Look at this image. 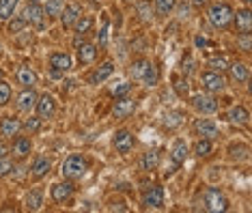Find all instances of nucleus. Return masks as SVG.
<instances>
[{"instance_id":"nucleus-32","label":"nucleus","mask_w":252,"mask_h":213,"mask_svg":"<svg viewBox=\"0 0 252 213\" xmlns=\"http://www.w3.org/2000/svg\"><path fill=\"white\" fill-rule=\"evenodd\" d=\"M63 9H65V2H63V0H48V2H45V7H43V11H45V15H48V17L61 15Z\"/></svg>"},{"instance_id":"nucleus-17","label":"nucleus","mask_w":252,"mask_h":213,"mask_svg":"<svg viewBox=\"0 0 252 213\" xmlns=\"http://www.w3.org/2000/svg\"><path fill=\"white\" fill-rule=\"evenodd\" d=\"M52 198L56 200V203H65V200H69L73 196V185L69 181H65V183H54L52 185Z\"/></svg>"},{"instance_id":"nucleus-49","label":"nucleus","mask_w":252,"mask_h":213,"mask_svg":"<svg viewBox=\"0 0 252 213\" xmlns=\"http://www.w3.org/2000/svg\"><path fill=\"white\" fill-rule=\"evenodd\" d=\"M242 2H244V4H250V2H252V0H242Z\"/></svg>"},{"instance_id":"nucleus-33","label":"nucleus","mask_w":252,"mask_h":213,"mask_svg":"<svg viewBox=\"0 0 252 213\" xmlns=\"http://www.w3.org/2000/svg\"><path fill=\"white\" fill-rule=\"evenodd\" d=\"M158 80H159L158 69L153 67V65H149V67H147V71H145V76L140 78V82L145 84V86H156V84H158Z\"/></svg>"},{"instance_id":"nucleus-42","label":"nucleus","mask_w":252,"mask_h":213,"mask_svg":"<svg viewBox=\"0 0 252 213\" xmlns=\"http://www.w3.org/2000/svg\"><path fill=\"white\" fill-rule=\"evenodd\" d=\"M108 43V20H104V28L99 32V45H106Z\"/></svg>"},{"instance_id":"nucleus-15","label":"nucleus","mask_w":252,"mask_h":213,"mask_svg":"<svg viewBox=\"0 0 252 213\" xmlns=\"http://www.w3.org/2000/svg\"><path fill=\"white\" fill-rule=\"evenodd\" d=\"M233 20H235V26H237V30L242 32V34H250L252 32V13H250L248 9L233 13Z\"/></svg>"},{"instance_id":"nucleus-47","label":"nucleus","mask_w":252,"mask_h":213,"mask_svg":"<svg viewBox=\"0 0 252 213\" xmlns=\"http://www.w3.org/2000/svg\"><path fill=\"white\" fill-rule=\"evenodd\" d=\"M209 0H192V4L194 7H205V4H207Z\"/></svg>"},{"instance_id":"nucleus-6","label":"nucleus","mask_w":252,"mask_h":213,"mask_svg":"<svg viewBox=\"0 0 252 213\" xmlns=\"http://www.w3.org/2000/svg\"><path fill=\"white\" fill-rule=\"evenodd\" d=\"M162 205H164V189L159 185L149 187L145 192V196H142V207L145 209H158Z\"/></svg>"},{"instance_id":"nucleus-41","label":"nucleus","mask_w":252,"mask_h":213,"mask_svg":"<svg viewBox=\"0 0 252 213\" xmlns=\"http://www.w3.org/2000/svg\"><path fill=\"white\" fill-rule=\"evenodd\" d=\"M179 123H181L179 114H170V117H166V127H177Z\"/></svg>"},{"instance_id":"nucleus-27","label":"nucleus","mask_w":252,"mask_h":213,"mask_svg":"<svg viewBox=\"0 0 252 213\" xmlns=\"http://www.w3.org/2000/svg\"><path fill=\"white\" fill-rule=\"evenodd\" d=\"M18 2H20V0H0V20H2V22L11 20V17H13L15 7H18Z\"/></svg>"},{"instance_id":"nucleus-40","label":"nucleus","mask_w":252,"mask_h":213,"mask_svg":"<svg viewBox=\"0 0 252 213\" xmlns=\"http://www.w3.org/2000/svg\"><path fill=\"white\" fill-rule=\"evenodd\" d=\"M11 170H13V164H11V159L0 157V179H4V177H7Z\"/></svg>"},{"instance_id":"nucleus-46","label":"nucleus","mask_w":252,"mask_h":213,"mask_svg":"<svg viewBox=\"0 0 252 213\" xmlns=\"http://www.w3.org/2000/svg\"><path fill=\"white\" fill-rule=\"evenodd\" d=\"M11 153V149L7 147V145H4V142L2 140H0V157H7V155Z\"/></svg>"},{"instance_id":"nucleus-44","label":"nucleus","mask_w":252,"mask_h":213,"mask_svg":"<svg viewBox=\"0 0 252 213\" xmlns=\"http://www.w3.org/2000/svg\"><path fill=\"white\" fill-rule=\"evenodd\" d=\"M140 15H142V20H145V22L151 20V13H149V2H142L140 4Z\"/></svg>"},{"instance_id":"nucleus-18","label":"nucleus","mask_w":252,"mask_h":213,"mask_svg":"<svg viewBox=\"0 0 252 213\" xmlns=\"http://www.w3.org/2000/svg\"><path fill=\"white\" fill-rule=\"evenodd\" d=\"M37 93L32 89H26L24 93H20V97H18V110H22V112H31L32 108L37 106Z\"/></svg>"},{"instance_id":"nucleus-21","label":"nucleus","mask_w":252,"mask_h":213,"mask_svg":"<svg viewBox=\"0 0 252 213\" xmlns=\"http://www.w3.org/2000/svg\"><path fill=\"white\" fill-rule=\"evenodd\" d=\"M112 71H114V65H112V62H104V65H101L99 69H95V71L91 73L89 82H91V84H101V82H106V80L112 76Z\"/></svg>"},{"instance_id":"nucleus-50","label":"nucleus","mask_w":252,"mask_h":213,"mask_svg":"<svg viewBox=\"0 0 252 213\" xmlns=\"http://www.w3.org/2000/svg\"><path fill=\"white\" fill-rule=\"evenodd\" d=\"M0 80H2V71H0Z\"/></svg>"},{"instance_id":"nucleus-31","label":"nucleus","mask_w":252,"mask_h":213,"mask_svg":"<svg viewBox=\"0 0 252 213\" xmlns=\"http://www.w3.org/2000/svg\"><path fill=\"white\" fill-rule=\"evenodd\" d=\"M211 140H207V138H200V140L194 145V155L196 157H209L211 155Z\"/></svg>"},{"instance_id":"nucleus-26","label":"nucleus","mask_w":252,"mask_h":213,"mask_svg":"<svg viewBox=\"0 0 252 213\" xmlns=\"http://www.w3.org/2000/svg\"><path fill=\"white\" fill-rule=\"evenodd\" d=\"M140 164H142V170H147V172L156 170V168H158V164H159V153L156 151V149H153V151H147Z\"/></svg>"},{"instance_id":"nucleus-3","label":"nucleus","mask_w":252,"mask_h":213,"mask_svg":"<svg viewBox=\"0 0 252 213\" xmlns=\"http://www.w3.org/2000/svg\"><path fill=\"white\" fill-rule=\"evenodd\" d=\"M87 159L82 157V155H69V157L63 162V168H61V172H63V177L65 179H69V181H73V179H80V177H84V172H87Z\"/></svg>"},{"instance_id":"nucleus-37","label":"nucleus","mask_w":252,"mask_h":213,"mask_svg":"<svg viewBox=\"0 0 252 213\" xmlns=\"http://www.w3.org/2000/svg\"><path fill=\"white\" fill-rule=\"evenodd\" d=\"M26 28V20L22 15H18V17H13V20L9 22V32H22Z\"/></svg>"},{"instance_id":"nucleus-35","label":"nucleus","mask_w":252,"mask_h":213,"mask_svg":"<svg viewBox=\"0 0 252 213\" xmlns=\"http://www.w3.org/2000/svg\"><path fill=\"white\" fill-rule=\"evenodd\" d=\"M175 4H177V0H156V11L159 15H170Z\"/></svg>"},{"instance_id":"nucleus-48","label":"nucleus","mask_w":252,"mask_h":213,"mask_svg":"<svg viewBox=\"0 0 252 213\" xmlns=\"http://www.w3.org/2000/svg\"><path fill=\"white\" fill-rule=\"evenodd\" d=\"M196 45H209L207 39H203V37H196Z\"/></svg>"},{"instance_id":"nucleus-4","label":"nucleus","mask_w":252,"mask_h":213,"mask_svg":"<svg viewBox=\"0 0 252 213\" xmlns=\"http://www.w3.org/2000/svg\"><path fill=\"white\" fill-rule=\"evenodd\" d=\"M200 82H203V89L207 93H222L226 86V80L220 71H205L200 76Z\"/></svg>"},{"instance_id":"nucleus-12","label":"nucleus","mask_w":252,"mask_h":213,"mask_svg":"<svg viewBox=\"0 0 252 213\" xmlns=\"http://www.w3.org/2000/svg\"><path fill=\"white\" fill-rule=\"evenodd\" d=\"M22 17L26 20V24L41 26V24H43V17H45V11H43V7H39L37 2H32V4H28V7L24 9Z\"/></svg>"},{"instance_id":"nucleus-25","label":"nucleus","mask_w":252,"mask_h":213,"mask_svg":"<svg viewBox=\"0 0 252 213\" xmlns=\"http://www.w3.org/2000/svg\"><path fill=\"white\" fill-rule=\"evenodd\" d=\"M41 205H43V192L41 189H31L28 196H26V207L31 211H39L41 209Z\"/></svg>"},{"instance_id":"nucleus-43","label":"nucleus","mask_w":252,"mask_h":213,"mask_svg":"<svg viewBox=\"0 0 252 213\" xmlns=\"http://www.w3.org/2000/svg\"><path fill=\"white\" fill-rule=\"evenodd\" d=\"M237 43L244 48V52H250V34H242V39Z\"/></svg>"},{"instance_id":"nucleus-8","label":"nucleus","mask_w":252,"mask_h":213,"mask_svg":"<svg viewBox=\"0 0 252 213\" xmlns=\"http://www.w3.org/2000/svg\"><path fill=\"white\" fill-rule=\"evenodd\" d=\"M192 106L196 108L200 114H214L218 110V101L211 95H194L192 97Z\"/></svg>"},{"instance_id":"nucleus-9","label":"nucleus","mask_w":252,"mask_h":213,"mask_svg":"<svg viewBox=\"0 0 252 213\" xmlns=\"http://www.w3.org/2000/svg\"><path fill=\"white\" fill-rule=\"evenodd\" d=\"M136 112V101L134 99H129L127 95L125 97H119L117 103H114V108H112V114L117 119H127L129 114H134Z\"/></svg>"},{"instance_id":"nucleus-19","label":"nucleus","mask_w":252,"mask_h":213,"mask_svg":"<svg viewBox=\"0 0 252 213\" xmlns=\"http://www.w3.org/2000/svg\"><path fill=\"white\" fill-rule=\"evenodd\" d=\"M20 129H22V123L15 117H7V119H2V123H0V134H2L4 138L18 136Z\"/></svg>"},{"instance_id":"nucleus-24","label":"nucleus","mask_w":252,"mask_h":213,"mask_svg":"<svg viewBox=\"0 0 252 213\" xmlns=\"http://www.w3.org/2000/svg\"><path fill=\"white\" fill-rule=\"evenodd\" d=\"M248 110H246L244 106H235L231 108V112H228V121H231L233 125H246L248 123Z\"/></svg>"},{"instance_id":"nucleus-51","label":"nucleus","mask_w":252,"mask_h":213,"mask_svg":"<svg viewBox=\"0 0 252 213\" xmlns=\"http://www.w3.org/2000/svg\"><path fill=\"white\" fill-rule=\"evenodd\" d=\"M129 2H136V0H129Z\"/></svg>"},{"instance_id":"nucleus-20","label":"nucleus","mask_w":252,"mask_h":213,"mask_svg":"<svg viewBox=\"0 0 252 213\" xmlns=\"http://www.w3.org/2000/svg\"><path fill=\"white\" fill-rule=\"evenodd\" d=\"M37 73L32 71L31 67H26V65H22L20 69H18V82L24 86V89H32V86L37 84Z\"/></svg>"},{"instance_id":"nucleus-11","label":"nucleus","mask_w":252,"mask_h":213,"mask_svg":"<svg viewBox=\"0 0 252 213\" xmlns=\"http://www.w3.org/2000/svg\"><path fill=\"white\" fill-rule=\"evenodd\" d=\"M194 129H196L198 136L207 138V140H214V138L218 136V125L211 119H196V123H194Z\"/></svg>"},{"instance_id":"nucleus-23","label":"nucleus","mask_w":252,"mask_h":213,"mask_svg":"<svg viewBox=\"0 0 252 213\" xmlns=\"http://www.w3.org/2000/svg\"><path fill=\"white\" fill-rule=\"evenodd\" d=\"M50 168H52V164H50L48 157H37L35 164H32V177H35V179H43L50 172Z\"/></svg>"},{"instance_id":"nucleus-1","label":"nucleus","mask_w":252,"mask_h":213,"mask_svg":"<svg viewBox=\"0 0 252 213\" xmlns=\"http://www.w3.org/2000/svg\"><path fill=\"white\" fill-rule=\"evenodd\" d=\"M228 205H231V203H228V198L220 192V189H216V187H207V189H205L203 207L207 211H211V213H224V211H228Z\"/></svg>"},{"instance_id":"nucleus-5","label":"nucleus","mask_w":252,"mask_h":213,"mask_svg":"<svg viewBox=\"0 0 252 213\" xmlns=\"http://www.w3.org/2000/svg\"><path fill=\"white\" fill-rule=\"evenodd\" d=\"M50 67H52V76L59 78L61 73L71 69V56L65 52H54V54H50Z\"/></svg>"},{"instance_id":"nucleus-22","label":"nucleus","mask_w":252,"mask_h":213,"mask_svg":"<svg viewBox=\"0 0 252 213\" xmlns=\"http://www.w3.org/2000/svg\"><path fill=\"white\" fill-rule=\"evenodd\" d=\"M95 56H97V48L93 43H82V45H78V59L82 65H89V62H93L95 61Z\"/></svg>"},{"instance_id":"nucleus-29","label":"nucleus","mask_w":252,"mask_h":213,"mask_svg":"<svg viewBox=\"0 0 252 213\" xmlns=\"http://www.w3.org/2000/svg\"><path fill=\"white\" fill-rule=\"evenodd\" d=\"M91 26H93V17L91 15H80L76 20V24H73V28H76V34L78 37H82V34H87L91 30Z\"/></svg>"},{"instance_id":"nucleus-38","label":"nucleus","mask_w":252,"mask_h":213,"mask_svg":"<svg viewBox=\"0 0 252 213\" xmlns=\"http://www.w3.org/2000/svg\"><path fill=\"white\" fill-rule=\"evenodd\" d=\"M11 99V86L0 80V106H7Z\"/></svg>"},{"instance_id":"nucleus-13","label":"nucleus","mask_w":252,"mask_h":213,"mask_svg":"<svg viewBox=\"0 0 252 213\" xmlns=\"http://www.w3.org/2000/svg\"><path fill=\"white\" fill-rule=\"evenodd\" d=\"M188 153H190V149H188L186 140H175L173 149H170V159H173V170L177 168V166H181L183 162H186ZM170 170V172H173Z\"/></svg>"},{"instance_id":"nucleus-30","label":"nucleus","mask_w":252,"mask_h":213,"mask_svg":"<svg viewBox=\"0 0 252 213\" xmlns=\"http://www.w3.org/2000/svg\"><path fill=\"white\" fill-rule=\"evenodd\" d=\"M151 65L149 61H145V59H138V61H134L131 62V67H129V73H131V78L134 80H140L142 76H145V71H147V67Z\"/></svg>"},{"instance_id":"nucleus-34","label":"nucleus","mask_w":252,"mask_h":213,"mask_svg":"<svg viewBox=\"0 0 252 213\" xmlns=\"http://www.w3.org/2000/svg\"><path fill=\"white\" fill-rule=\"evenodd\" d=\"M207 65L211 67V71H226V69H228V61H226V56H211V59H209V62H207Z\"/></svg>"},{"instance_id":"nucleus-36","label":"nucleus","mask_w":252,"mask_h":213,"mask_svg":"<svg viewBox=\"0 0 252 213\" xmlns=\"http://www.w3.org/2000/svg\"><path fill=\"white\" fill-rule=\"evenodd\" d=\"M22 127H24L28 134H35V131L41 129V119L39 117H31V119H26L24 123H22Z\"/></svg>"},{"instance_id":"nucleus-16","label":"nucleus","mask_w":252,"mask_h":213,"mask_svg":"<svg viewBox=\"0 0 252 213\" xmlns=\"http://www.w3.org/2000/svg\"><path fill=\"white\" fill-rule=\"evenodd\" d=\"M31 149H32V142L28 140L26 136H18L13 140V149H11V153H13L15 159H24L31 155Z\"/></svg>"},{"instance_id":"nucleus-2","label":"nucleus","mask_w":252,"mask_h":213,"mask_svg":"<svg viewBox=\"0 0 252 213\" xmlns=\"http://www.w3.org/2000/svg\"><path fill=\"white\" fill-rule=\"evenodd\" d=\"M233 7L226 2H216L209 7V22L216 28H226L233 22Z\"/></svg>"},{"instance_id":"nucleus-45","label":"nucleus","mask_w":252,"mask_h":213,"mask_svg":"<svg viewBox=\"0 0 252 213\" xmlns=\"http://www.w3.org/2000/svg\"><path fill=\"white\" fill-rule=\"evenodd\" d=\"M183 71L192 73V59H190V56H188V59H183Z\"/></svg>"},{"instance_id":"nucleus-10","label":"nucleus","mask_w":252,"mask_h":213,"mask_svg":"<svg viewBox=\"0 0 252 213\" xmlns=\"http://www.w3.org/2000/svg\"><path fill=\"white\" fill-rule=\"evenodd\" d=\"M114 149H117L121 155H127L131 149H134V136L129 134L127 129H121V131H117L114 134Z\"/></svg>"},{"instance_id":"nucleus-7","label":"nucleus","mask_w":252,"mask_h":213,"mask_svg":"<svg viewBox=\"0 0 252 213\" xmlns=\"http://www.w3.org/2000/svg\"><path fill=\"white\" fill-rule=\"evenodd\" d=\"M37 114H39V119H52L54 117V112H56V101H54V97L52 95H41L37 99Z\"/></svg>"},{"instance_id":"nucleus-39","label":"nucleus","mask_w":252,"mask_h":213,"mask_svg":"<svg viewBox=\"0 0 252 213\" xmlns=\"http://www.w3.org/2000/svg\"><path fill=\"white\" fill-rule=\"evenodd\" d=\"M129 91H131V84L129 82H121L119 86H114V89H112V95L114 97H125Z\"/></svg>"},{"instance_id":"nucleus-14","label":"nucleus","mask_w":252,"mask_h":213,"mask_svg":"<svg viewBox=\"0 0 252 213\" xmlns=\"http://www.w3.org/2000/svg\"><path fill=\"white\" fill-rule=\"evenodd\" d=\"M80 15H82V9H80L78 2L67 4V7L61 11V22H63V26H65V28H71L73 24H76V20H78Z\"/></svg>"},{"instance_id":"nucleus-28","label":"nucleus","mask_w":252,"mask_h":213,"mask_svg":"<svg viewBox=\"0 0 252 213\" xmlns=\"http://www.w3.org/2000/svg\"><path fill=\"white\" fill-rule=\"evenodd\" d=\"M228 73H231V78L235 82H246L248 80V69H246L242 62H233V65H228Z\"/></svg>"}]
</instances>
